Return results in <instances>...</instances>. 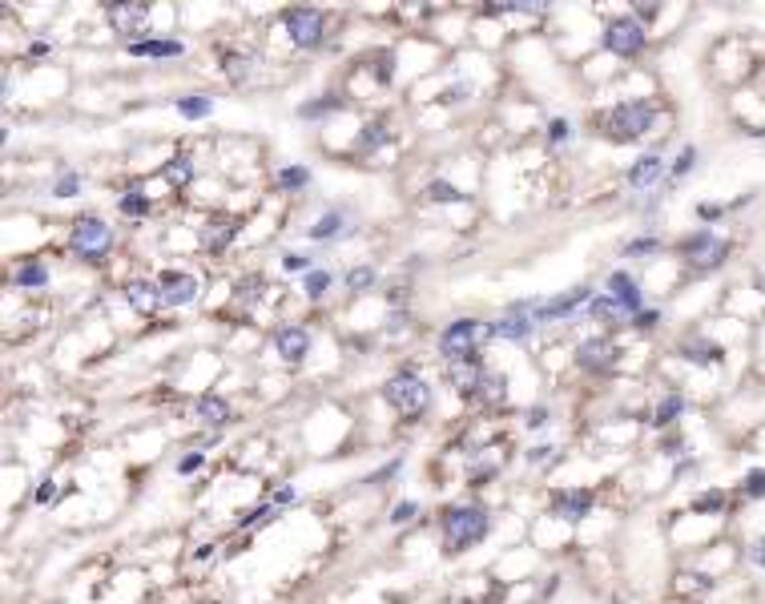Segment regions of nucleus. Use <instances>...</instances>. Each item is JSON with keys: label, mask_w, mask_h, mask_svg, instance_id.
I'll return each instance as SVG.
<instances>
[{"label": "nucleus", "mask_w": 765, "mask_h": 604, "mask_svg": "<svg viewBox=\"0 0 765 604\" xmlns=\"http://www.w3.org/2000/svg\"><path fill=\"white\" fill-rule=\"evenodd\" d=\"M657 125V109L649 101H621L608 113V133L617 141H637Z\"/></svg>", "instance_id": "20e7f679"}, {"label": "nucleus", "mask_w": 765, "mask_h": 604, "mask_svg": "<svg viewBox=\"0 0 765 604\" xmlns=\"http://www.w3.org/2000/svg\"><path fill=\"white\" fill-rule=\"evenodd\" d=\"M125 302H129L137 315H153L158 307H166V302H162V286L153 282V278H133V282L125 286Z\"/></svg>", "instance_id": "4468645a"}, {"label": "nucleus", "mask_w": 765, "mask_h": 604, "mask_svg": "<svg viewBox=\"0 0 765 604\" xmlns=\"http://www.w3.org/2000/svg\"><path fill=\"white\" fill-rule=\"evenodd\" d=\"M49 496H53V480H45V484H41V488H37V500H41V504H45V500H49Z\"/></svg>", "instance_id": "3c124183"}, {"label": "nucleus", "mask_w": 765, "mask_h": 604, "mask_svg": "<svg viewBox=\"0 0 765 604\" xmlns=\"http://www.w3.org/2000/svg\"><path fill=\"white\" fill-rule=\"evenodd\" d=\"M198 468H202L198 451H194V456H182V460H178V472H182V476H190V472H198Z\"/></svg>", "instance_id": "37998d69"}, {"label": "nucleus", "mask_w": 765, "mask_h": 604, "mask_svg": "<svg viewBox=\"0 0 765 604\" xmlns=\"http://www.w3.org/2000/svg\"><path fill=\"white\" fill-rule=\"evenodd\" d=\"M681 411H685V395H665V399L657 403L653 423H657V427H669V423H677V419H681Z\"/></svg>", "instance_id": "b1692460"}, {"label": "nucleus", "mask_w": 765, "mask_h": 604, "mask_svg": "<svg viewBox=\"0 0 765 604\" xmlns=\"http://www.w3.org/2000/svg\"><path fill=\"white\" fill-rule=\"evenodd\" d=\"M725 214H729V206H725V202H697V218H701V222H709V226H713V222H721Z\"/></svg>", "instance_id": "e433bc0d"}, {"label": "nucleus", "mask_w": 765, "mask_h": 604, "mask_svg": "<svg viewBox=\"0 0 765 604\" xmlns=\"http://www.w3.org/2000/svg\"><path fill=\"white\" fill-rule=\"evenodd\" d=\"M604 49L612 53V57H637L641 49H645V25H641V17H621V21H608V29H604Z\"/></svg>", "instance_id": "6e6552de"}, {"label": "nucleus", "mask_w": 765, "mask_h": 604, "mask_svg": "<svg viewBox=\"0 0 765 604\" xmlns=\"http://www.w3.org/2000/svg\"><path fill=\"white\" fill-rule=\"evenodd\" d=\"M725 504H729V492L725 488H709V492H701V496H693V512L697 516H717V512H725Z\"/></svg>", "instance_id": "4be33fe9"}, {"label": "nucleus", "mask_w": 765, "mask_h": 604, "mask_svg": "<svg viewBox=\"0 0 765 604\" xmlns=\"http://www.w3.org/2000/svg\"><path fill=\"white\" fill-rule=\"evenodd\" d=\"M331 282H335V278H331L327 270H306V274H302V294H306V298H323V294L331 290Z\"/></svg>", "instance_id": "393cba45"}, {"label": "nucleus", "mask_w": 765, "mask_h": 604, "mask_svg": "<svg viewBox=\"0 0 765 604\" xmlns=\"http://www.w3.org/2000/svg\"><path fill=\"white\" fill-rule=\"evenodd\" d=\"M145 17H149V5H109L113 29H137Z\"/></svg>", "instance_id": "412c9836"}, {"label": "nucleus", "mask_w": 765, "mask_h": 604, "mask_svg": "<svg viewBox=\"0 0 765 604\" xmlns=\"http://www.w3.org/2000/svg\"><path fill=\"white\" fill-rule=\"evenodd\" d=\"M391 73H395V57H391V53H379V61H375V77H379V81H391Z\"/></svg>", "instance_id": "a19ab883"}, {"label": "nucleus", "mask_w": 765, "mask_h": 604, "mask_svg": "<svg viewBox=\"0 0 765 604\" xmlns=\"http://www.w3.org/2000/svg\"><path fill=\"white\" fill-rule=\"evenodd\" d=\"M721 347L713 343V339H689V343H681V359H689V363H697V367H713V363H721Z\"/></svg>", "instance_id": "a211bd4d"}, {"label": "nucleus", "mask_w": 765, "mask_h": 604, "mask_svg": "<svg viewBox=\"0 0 765 604\" xmlns=\"http://www.w3.org/2000/svg\"><path fill=\"white\" fill-rule=\"evenodd\" d=\"M657 250H661L657 238H633V242L625 246V258H649V254H657Z\"/></svg>", "instance_id": "f704fd0d"}, {"label": "nucleus", "mask_w": 765, "mask_h": 604, "mask_svg": "<svg viewBox=\"0 0 765 604\" xmlns=\"http://www.w3.org/2000/svg\"><path fill=\"white\" fill-rule=\"evenodd\" d=\"M443 532H447V540L455 544V548H472L476 540H484L488 536V528H492V516L480 508V504H455V508H447L443 512Z\"/></svg>", "instance_id": "f03ea898"}, {"label": "nucleus", "mask_w": 765, "mask_h": 604, "mask_svg": "<svg viewBox=\"0 0 765 604\" xmlns=\"http://www.w3.org/2000/svg\"><path fill=\"white\" fill-rule=\"evenodd\" d=\"M415 516H419V504H415V500H399V504H395V512H391V520H395V524L415 520Z\"/></svg>", "instance_id": "ea45409f"}, {"label": "nucleus", "mask_w": 765, "mask_h": 604, "mask_svg": "<svg viewBox=\"0 0 765 604\" xmlns=\"http://www.w3.org/2000/svg\"><path fill=\"white\" fill-rule=\"evenodd\" d=\"M741 492L749 500H765V468H749L745 480H741Z\"/></svg>", "instance_id": "2f4dec72"}, {"label": "nucleus", "mask_w": 765, "mask_h": 604, "mask_svg": "<svg viewBox=\"0 0 765 604\" xmlns=\"http://www.w3.org/2000/svg\"><path fill=\"white\" fill-rule=\"evenodd\" d=\"M625 315H629V311H625L612 294H596V298L588 302V319H596V323H621Z\"/></svg>", "instance_id": "aec40b11"}, {"label": "nucleus", "mask_w": 765, "mask_h": 604, "mask_svg": "<svg viewBox=\"0 0 765 604\" xmlns=\"http://www.w3.org/2000/svg\"><path fill=\"white\" fill-rule=\"evenodd\" d=\"M81 194V178L77 174H61L53 186V198H77Z\"/></svg>", "instance_id": "c9c22d12"}, {"label": "nucleus", "mask_w": 765, "mask_h": 604, "mask_svg": "<svg viewBox=\"0 0 765 604\" xmlns=\"http://www.w3.org/2000/svg\"><path fill=\"white\" fill-rule=\"evenodd\" d=\"M234 230H238V226H226V230H210V234H206V246L218 254V250H222V246L234 238Z\"/></svg>", "instance_id": "58836bf2"}, {"label": "nucleus", "mask_w": 765, "mask_h": 604, "mask_svg": "<svg viewBox=\"0 0 765 604\" xmlns=\"http://www.w3.org/2000/svg\"><path fill=\"white\" fill-rule=\"evenodd\" d=\"M665 178V154L661 149H649V154H641L637 162H633V170H629V186L641 194V190H653L657 182Z\"/></svg>", "instance_id": "ddd939ff"}, {"label": "nucleus", "mask_w": 765, "mask_h": 604, "mask_svg": "<svg viewBox=\"0 0 765 604\" xmlns=\"http://www.w3.org/2000/svg\"><path fill=\"white\" fill-rule=\"evenodd\" d=\"M198 419L202 423H226L230 419V403L218 399V395H202L198 399Z\"/></svg>", "instance_id": "5701e85b"}, {"label": "nucleus", "mask_w": 765, "mask_h": 604, "mask_svg": "<svg viewBox=\"0 0 765 604\" xmlns=\"http://www.w3.org/2000/svg\"><path fill=\"white\" fill-rule=\"evenodd\" d=\"M343 226H347V214H327L323 222H315V226H311V238H315V242H323V238H335Z\"/></svg>", "instance_id": "c85d7f7f"}, {"label": "nucleus", "mask_w": 765, "mask_h": 604, "mask_svg": "<svg viewBox=\"0 0 765 604\" xmlns=\"http://www.w3.org/2000/svg\"><path fill=\"white\" fill-rule=\"evenodd\" d=\"M286 504H294V488H278L270 500V508H286Z\"/></svg>", "instance_id": "a18cd8bd"}, {"label": "nucleus", "mask_w": 765, "mask_h": 604, "mask_svg": "<svg viewBox=\"0 0 765 604\" xmlns=\"http://www.w3.org/2000/svg\"><path fill=\"white\" fill-rule=\"evenodd\" d=\"M608 294L617 298V302H621V307H625V311H629L633 319H637V315L645 311V307H641V302H645V298H641V286H637V282H633V278H629L625 270H617V274H608Z\"/></svg>", "instance_id": "dca6fc26"}, {"label": "nucleus", "mask_w": 765, "mask_h": 604, "mask_svg": "<svg viewBox=\"0 0 765 604\" xmlns=\"http://www.w3.org/2000/svg\"><path fill=\"white\" fill-rule=\"evenodd\" d=\"M17 282L29 286V290H33V286H45V282H49V270H45L41 262H25V266L17 270Z\"/></svg>", "instance_id": "7c9ffc66"}, {"label": "nucleus", "mask_w": 765, "mask_h": 604, "mask_svg": "<svg viewBox=\"0 0 765 604\" xmlns=\"http://www.w3.org/2000/svg\"><path fill=\"white\" fill-rule=\"evenodd\" d=\"M701 162V154H697V145H685L681 154H677V162L669 166V182H681L685 174H693V166Z\"/></svg>", "instance_id": "a878e982"}, {"label": "nucleus", "mask_w": 765, "mask_h": 604, "mask_svg": "<svg viewBox=\"0 0 765 604\" xmlns=\"http://www.w3.org/2000/svg\"><path fill=\"white\" fill-rule=\"evenodd\" d=\"M371 286H375V270H371V266H351V270H347V290L367 294Z\"/></svg>", "instance_id": "c756f323"}, {"label": "nucleus", "mask_w": 765, "mask_h": 604, "mask_svg": "<svg viewBox=\"0 0 765 604\" xmlns=\"http://www.w3.org/2000/svg\"><path fill=\"white\" fill-rule=\"evenodd\" d=\"M492 339V323H480V319H455L443 327L439 335V351L451 359V363H472L476 351Z\"/></svg>", "instance_id": "f257e3e1"}, {"label": "nucleus", "mask_w": 765, "mask_h": 604, "mask_svg": "<svg viewBox=\"0 0 765 604\" xmlns=\"http://www.w3.org/2000/svg\"><path fill=\"white\" fill-rule=\"evenodd\" d=\"M274 351H278L282 363H302L306 351H311V331L306 327H282L274 335Z\"/></svg>", "instance_id": "2eb2a0df"}, {"label": "nucleus", "mask_w": 765, "mask_h": 604, "mask_svg": "<svg viewBox=\"0 0 765 604\" xmlns=\"http://www.w3.org/2000/svg\"><path fill=\"white\" fill-rule=\"evenodd\" d=\"M109 246H113V230H109L101 218H77V222H73V234H69V250H73L77 258L93 262V258H101Z\"/></svg>", "instance_id": "0eeeda50"}, {"label": "nucleus", "mask_w": 765, "mask_h": 604, "mask_svg": "<svg viewBox=\"0 0 765 604\" xmlns=\"http://www.w3.org/2000/svg\"><path fill=\"white\" fill-rule=\"evenodd\" d=\"M544 423H548V411H544V407H536V411L528 415V427H544Z\"/></svg>", "instance_id": "de8ad7c7"}, {"label": "nucleus", "mask_w": 765, "mask_h": 604, "mask_svg": "<svg viewBox=\"0 0 765 604\" xmlns=\"http://www.w3.org/2000/svg\"><path fill=\"white\" fill-rule=\"evenodd\" d=\"M729 250H733V242H729V238H721L717 230H697V234H689V238H681V242H677V254H681L693 270H701V274H709V270L725 266Z\"/></svg>", "instance_id": "7ed1b4c3"}, {"label": "nucleus", "mask_w": 765, "mask_h": 604, "mask_svg": "<svg viewBox=\"0 0 765 604\" xmlns=\"http://www.w3.org/2000/svg\"><path fill=\"white\" fill-rule=\"evenodd\" d=\"M427 198H431V202H464V194H459V190H451L447 182H431Z\"/></svg>", "instance_id": "4c0bfd02"}, {"label": "nucleus", "mask_w": 765, "mask_h": 604, "mask_svg": "<svg viewBox=\"0 0 765 604\" xmlns=\"http://www.w3.org/2000/svg\"><path fill=\"white\" fill-rule=\"evenodd\" d=\"M162 174H166L174 186H186V182L194 178V162H190L186 154H174V158H170V166H166Z\"/></svg>", "instance_id": "cd10ccee"}, {"label": "nucleus", "mask_w": 765, "mask_h": 604, "mask_svg": "<svg viewBox=\"0 0 765 604\" xmlns=\"http://www.w3.org/2000/svg\"><path fill=\"white\" fill-rule=\"evenodd\" d=\"M129 53H133V57H145V61H162V57H178V53H182V41H162V37L133 41Z\"/></svg>", "instance_id": "6ab92c4d"}, {"label": "nucleus", "mask_w": 765, "mask_h": 604, "mask_svg": "<svg viewBox=\"0 0 765 604\" xmlns=\"http://www.w3.org/2000/svg\"><path fill=\"white\" fill-rule=\"evenodd\" d=\"M528 335H532V315H520V311H512V315H504V319H496V323H492V339L524 343Z\"/></svg>", "instance_id": "f3484780"}, {"label": "nucleus", "mask_w": 765, "mask_h": 604, "mask_svg": "<svg viewBox=\"0 0 765 604\" xmlns=\"http://www.w3.org/2000/svg\"><path fill=\"white\" fill-rule=\"evenodd\" d=\"M548 137H552V141H564V137H568V125H564V121L556 117V121L548 125Z\"/></svg>", "instance_id": "49530a36"}, {"label": "nucleus", "mask_w": 765, "mask_h": 604, "mask_svg": "<svg viewBox=\"0 0 765 604\" xmlns=\"http://www.w3.org/2000/svg\"><path fill=\"white\" fill-rule=\"evenodd\" d=\"M588 512H592V492H584V488H572V492H556V496H552V516L564 520V524H580Z\"/></svg>", "instance_id": "f8f14e48"}, {"label": "nucleus", "mask_w": 765, "mask_h": 604, "mask_svg": "<svg viewBox=\"0 0 765 604\" xmlns=\"http://www.w3.org/2000/svg\"><path fill=\"white\" fill-rule=\"evenodd\" d=\"M121 214H133V218H141V214H149V198L145 194H121Z\"/></svg>", "instance_id": "72a5a7b5"}, {"label": "nucleus", "mask_w": 765, "mask_h": 604, "mask_svg": "<svg viewBox=\"0 0 765 604\" xmlns=\"http://www.w3.org/2000/svg\"><path fill=\"white\" fill-rule=\"evenodd\" d=\"M282 25H286V33H290V41H294L298 49H315V45L323 41V33H327L323 13H315V9H286V13H282Z\"/></svg>", "instance_id": "1a4fd4ad"}, {"label": "nucleus", "mask_w": 765, "mask_h": 604, "mask_svg": "<svg viewBox=\"0 0 765 604\" xmlns=\"http://www.w3.org/2000/svg\"><path fill=\"white\" fill-rule=\"evenodd\" d=\"M395 472H399V460H395V464H387V468H383V472H375V476H371V480H391V476H395Z\"/></svg>", "instance_id": "8fccbe9b"}, {"label": "nucleus", "mask_w": 765, "mask_h": 604, "mask_svg": "<svg viewBox=\"0 0 765 604\" xmlns=\"http://www.w3.org/2000/svg\"><path fill=\"white\" fill-rule=\"evenodd\" d=\"M210 109H214L210 97H182V101H178V113H182L186 121H202V117H210Z\"/></svg>", "instance_id": "bb28decb"}, {"label": "nucleus", "mask_w": 765, "mask_h": 604, "mask_svg": "<svg viewBox=\"0 0 765 604\" xmlns=\"http://www.w3.org/2000/svg\"><path fill=\"white\" fill-rule=\"evenodd\" d=\"M548 456H552V447H532V451H528L532 464H540V460H548Z\"/></svg>", "instance_id": "09e8293b"}, {"label": "nucleus", "mask_w": 765, "mask_h": 604, "mask_svg": "<svg viewBox=\"0 0 765 604\" xmlns=\"http://www.w3.org/2000/svg\"><path fill=\"white\" fill-rule=\"evenodd\" d=\"M383 399H387L395 411H403V415H423V411L431 407V387H427L419 375H395V379H387Z\"/></svg>", "instance_id": "423d86ee"}, {"label": "nucleus", "mask_w": 765, "mask_h": 604, "mask_svg": "<svg viewBox=\"0 0 765 604\" xmlns=\"http://www.w3.org/2000/svg\"><path fill=\"white\" fill-rule=\"evenodd\" d=\"M749 560H753L757 568H765V536H757V540L749 544Z\"/></svg>", "instance_id": "79ce46f5"}, {"label": "nucleus", "mask_w": 765, "mask_h": 604, "mask_svg": "<svg viewBox=\"0 0 765 604\" xmlns=\"http://www.w3.org/2000/svg\"><path fill=\"white\" fill-rule=\"evenodd\" d=\"M657 319H661V311H641V315H637L633 323H637L641 331H649V327H657Z\"/></svg>", "instance_id": "c03bdc74"}, {"label": "nucleus", "mask_w": 765, "mask_h": 604, "mask_svg": "<svg viewBox=\"0 0 765 604\" xmlns=\"http://www.w3.org/2000/svg\"><path fill=\"white\" fill-rule=\"evenodd\" d=\"M306 182H311V170H306V166H286V170L278 174V186H282V190H302Z\"/></svg>", "instance_id": "473e14b6"}, {"label": "nucleus", "mask_w": 765, "mask_h": 604, "mask_svg": "<svg viewBox=\"0 0 765 604\" xmlns=\"http://www.w3.org/2000/svg\"><path fill=\"white\" fill-rule=\"evenodd\" d=\"M617 359H621V347L612 343V339H584V343L576 347V367H584V371H592V375L608 371Z\"/></svg>", "instance_id": "9d476101"}, {"label": "nucleus", "mask_w": 765, "mask_h": 604, "mask_svg": "<svg viewBox=\"0 0 765 604\" xmlns=\"http://www.w3.org/2000/svg\"><path fill=\"white\" fill-rule=\"evenodd\" d=\"M580 302H592V286H572V290H560L556 298L516 302L512 311H532V323H552V319H568V315H576Z\"/></svg>", "instance_id": "39448f33"}, {"label": "nucleus", "mask_w": 765, "mask_h": 604, "mask_svg": "<svg viewBox=\"0 0 765 604\" xmlns=\"http://www.w3.org/2000/svg\"><path fill=\"white\" fill-rule=\"evenodd\" d=\"M158 286H162V302H166V307H190V302L198 298V278H194V274H182V270L162 274Z\"/></svg>", "instance_id": "9b49d317"}]
</instances>
